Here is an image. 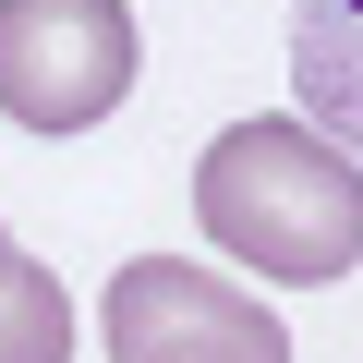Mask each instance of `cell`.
<instances>
[{
    "label": "cell",
    "instance_id": "obj_5",
    "mask_svg": "<svg viewBox=\"0 0 363 363\" xmlns=\"http://www.w3.org/2000/svg\"><path fill=\"white\" fill-rule=\"evenodd\" d=\"M0 363H73V291L0 230Z\"/></svg>",
    "mask_w": 363,
    "mask_h": 363
},
{
    "label": "cell",
    "instance_id": "obj_1",
    "mask_svg": "<svg viewBox=\"0 0 363 363\" xmlns=\"http://www.w3.org/2000/svg\"><path fill=\"white\" fill-rule=\"evenodd\" d=\"M194 218L230 267H255L279 291H327L363 267V157L291 109H255L194 157Z\"/></svg>",
    "mask_w": 363,
    "mask_h": 363
},
{
    "label": "cell",
    "instance_id": "obj_2",
    "mask_svg": "<svg viewBox=\"0 0 363 363\" xmlns=\"http://www.w3.org/2000/svg\"><path fill=\"white\" fill-rule=\"evenodd\" d=\"M133 97L121 0H0V109L25 133H85Z\"/></svg>",
    "mask_w": 363,
    "mask_h": 363
},
{
    "label": "cell",
    "instance_id": "obj_4",
    "mask_svg": "<svg viewBox=\"0 0 363 363\" xmlns=\"http://www.w3.org/2000/svg\"><path fill=\"white\" fill-rule=\"evenodd\" d=\"M291 97L327 145L363 157V0H291Z\"/></svg>",
    "mask_w": 363,
    "mask_h": 363
},
{
    "label": "cell",
    "instance_id": "obj_3",
    "mask_svg": "<svg viewBox=\"0 0 363 363\" xmlns=\"http://www.w3.org/2000/svg\"><path fill=\"white\" fill-rule=\"evenodd\" d=\"M109 363H291V327L218 279V267H182V255H133L97 303Z\"/></svg>",
    "mask_w": 363,
    "mask_h": 363
}]
</instances>
